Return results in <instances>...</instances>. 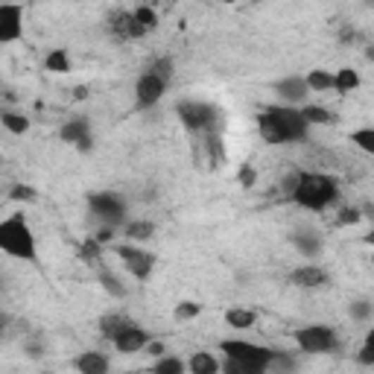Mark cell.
<instances>
[{
	"label": "cell",
	"instance_id": "obj_1",
	"mask_svg": "<svg viewBox=\"0 0 374 374\" xmlns=\"http://www.w3.org/2000/svg\"><path fill=\"white\" fill-rule=\"evenodd\" d=\"M337 196H339V182L325 173H299L295 187L289 190V199L307 211H325L328 205L337 202Z\"/></svg>",
	"mask_w": 374,
	"mask_h": 374
},
{
	"label": "cell",
	"instance_id": "obj_2",
	"mask_svg": "<svg viewBox=\"0 0 374 374\" xmlns=\"http://www.w3.org/2000/svg\"><path fill=\"white\" fill-rule=\"evenodd\" d=\"M220 351H225V363L223 368L228 374H263L278 354L263 348V345H251L243 339H223Z\"/></svg>",
	"mask_w": 374,
	"mask_h": 374
},
{
	"label": "cell",
	"instance_id": "obj_3",
	"mask_svg": "<svg viewBox=\"0 0 374 374\" xmlns=\"http://www.w3.org/2000/svg\"><path fill=\"white\" fill-rule=\"evenodd\" d=\"M0 249L12 258L35 261V237L24 216H9V220L0 223Z\"/></svg>",
	"mask_w": 374,
	"mask_h": 374
},
{
	"label": "cell",
	"instance_id": "obj_4",
	"mask_svg": "<svg viewBox=\"0 0 374 374\" xmlns=\"http://www.w3.org/2000/svg\"><path fill=\"white\" fill-rule=\"evenodd\" d=\"M292 337H295V345H299L301 351H307V354H330V351L339 348L337 333H333V328H328V325L299 328Z\"/></svg>",
	"mask_w": 374,
	"mask_h": 374
},
{
	"label": "cell",
	"instance_id": "obj_5",
	"mask_svg": "<svg viewBox=\"0 0 374 374\" xmlns=\"http://www.w3.org/2000/svg\"><path fill=\"white\" fill-rule=\"evenodd\" d=\"M88 205H91V213L96 216V220H103L106 225L117 228L126 220V202L117 193H94L88 199Z\"/></svg>",
	"mask_w": 374,
	"mask_h": 374
},
{
	"label": "cell",
	"instance_id": "obj_6",
	"mask_svg": "<svg viewBox=\"0 0 374 374\" xmlns=\"http://www.w3.org/2000/svg\"><path fill=\"white\" fill-rule=\"evenodd\" d=\"M269 111L275 114V120L281 123V132H284V137H287V144H299V141H307L310 123L304 120L301 108H292V106H272Z\"/></svg>",
	"mask_w": 374,
	"mask_h": 374
},
{
	"label": "cell",
	"instance_id": "obj_7",
	"mask_svg": "<svg viewBox=\"0 0 374 374\" xmlns=\"http://www.w3.org/2000/svg\"><path fill=\"white\" fill-rule=\"evenodd\" d=\"M175 111H179L182 123L190 129V132H202V129H211L213 120H216V108L208 106V103H193V100H182L179 106H175Z\"/></svg>",
	"mask_w": 374,
	"mask_h": 374
},
{
	"label": "cell",
	"instance_id": "obj_8",
	"mask_svg": "<svg viewBox=\"0 0 374 374\" xmlns=\"http://www.w3.org/2000/svg\"><path fill=\"white\" fill-rule=\"evenodd\" d=\"M117 258L123 261V266L129 269V275H135L137 281H147L149 272L155 266V254L141 249V246H117Z\"/></svg>",
	"mask_w": 374,
	"mask_h": 374
},
{
	"label": "cell",
	"instance_id": "obj_9",
	"mask_svg": "<svg viewBox=\"0 0 374 374\" xmlns=\"http://www.w3.org/2000/svg\"><path fill=\"white\" fill-rule=\"evenodd\" d=\"M167 85H170V82H164L161 76H155L152 70H147L141 80L135 82V103H137V108H152V106L164 96Z\"/></svg>",
	"mask_w": 374,
	"mask_h": 374
},
{
	"label": "cell",
	"instance_id": "obj_10",
	"mask_svg": "<svg viewBox=\"0 0 374 374\" xmlns=\"http://www.w3.org/2000/svg\"><path fill=\"white\" fill-rule=\"evenodd\" d=\"M24 32V9L21 4H0V42H18Z\"/></svg>",
	"mask_w": 374,
	"mask_h": 374
},
{
	"label": "cell",
	"instance_id": "obj_11",
	"mask_svg": "<svg viewBox=\"0 0 374 374\" xmlns=\"http://www.w3.org/2000/svg\"><path fill=\"white\" fill-rule=\"evenodd\" d=\"M108 32L117 42H135V38H144L147 30L135 21V12H114L108 18Z\"/></svg>",
	"mask_w": 374,
	"mask_h": 374
},
{
	"label": "cell",
	"instance_id": "obj_12",
	"mask_svg": "<svg viewBox=\"0 0 374 374\" xmlns=\"http://www.w3.org/2000/svg\"><path fill=\"white\" fill-rule=\"evenodd\" d=\"M111 345L120 351V354H137V351H144L147 345H149V333L141 328V325H129V328H123L117 337L111 339Z\"/></svg>",
	"mask_w": 374,
	"mask_h": 374
},
{
	"label": "cell",
	"instance_id": "obj_13",
	"mask_svg": "<svg viewBox=\"0 0 374 374\" xmlns=\"http://www.w3.org/2000/svg\"><path fill=\"white\" fill-rule=\"evenodd\" d=\"M62 141L65 144H73L76 149H82V152H88L91 147H94V137H91V126H88V120H70V123H65L62 126Z\"/></svg>",
	"mask_w": 374,
	"mask_h": 374
},
{
	"label": "cell",
	"instance_id": "obj_14",
	"mask_svg": "<svg viewBox=\"0 0 374 374\" xmlns=\"http://www.w3.org/2000/svg\"><path fill=\"white\" fill-rule=\"evenodd\" d=\"M275 91L281 94V100H284L287 106H299V103L307 100L310 85H307L304 76H287V80H281L278 85H275Z\"/></svg>",
	"mask_w": 374,
	"mask_h": 374
},
{
	"label": "cell",
	"instance_id": "obj_15",
	"mask_svg": "<svg viewBox=\"0 0 374 374\" xmlns=\"http://www.w3.org/2000/svg\"><path fill=\"white\" fill-rule=\"evenodd\" d=\"M289 281L295 287H304V289H316V287H325L330 281V275L322 269V266H299V269H292L289 275Z\"/></svg>",
	"mask_w": 374,
	"mask_h": 374
},
{
	"label": "cell",
	"instance_id": "obj_16",
	"mask_svg": "<svg viewBox=\"0 0 374 374\" xmlns=\"http://www.w3.org/2000/svg\"><path fill=\"white\" fill-rule=\"evenodd\" d=\"M258 132H261V137L266 144H287V137H284V132H281V123L275 120V114L266 108V111H261L258 114Z\"/></svg>",
	"mask_w": 374,
	"mask_h": 374
},
{
	"label": "cell",
	"instance_id": "obj_17",
	"mask_svg": "<svg viewBox=\"0 0 374 374\" xmlns=\"http://www.w3.org/2000/svg\"><path fill=\"white\" fill-rule=\"evenodd\" d=\"M73 368L82 371V374H106L108 371V360L103 357L100 351H85L73 360Z\"/></svg>",
	"mask_w": 374,
	"mask_h": 374
},
{
	"label": "cell",
	"instance_id": "obj_18",
	"mask_svg": "<svg viewBox=\"0 0 374 374\" xmlns=\"http://www.w3.org/2000/svg\"><path fill=\"white\" fill-rule=\"evenodd\" d=\"M187 368H190L193 374H216V371H220L223 366L216 363V357H213V354H208V351H196L193 357L187 360Z\"/></svg>",
	"mask_w": 374,
	"mask_h": 374
},
{
	"label": "cell",
	"instance_id": "obj_19",
	"mask_svg": "<svg viewBox=\"0 0 374 374\" xmlns=\"http://www.w3.org/2000/svg\"><path fill=\"white\" fill-rule=\"evenodd\" d=\"M129 325H132V319L123 316V313H106V316L100 319V333L106 339H114L117 333H120L123 328H129Z\"/></svg>",
	"mask_w": 374,
	"mask_h": 374
},
{
	"label": "cell",
	"instance_id": "obj_20",
	"mask_svg": "<svg viewBox=\"0 0 374 374\" xmlns=\"http://www.w3.org/2000/svg\"><path fill=\"white\" fill-rule=\"evenodd\" d=\"M304 80H307L310 91H330V88H337V73H328V70H322V68L310 70Z\"/></svg>",
	"mask_w": 374,
	"mask_h": 374
},
{
	"label": "cell",
	"instance_id": "obj_21",
	"mask_svg": "<svg viewBox=\"0 0 374 374\" xmlns=\"http://www.w3.org/2000/svg\"><path fill=\"white\" fill-rule=\"evenodd\" d=\"M301 114L310 126H328V123H337V114L322 108V106H301Z\"/></svg>",
	"mask_w": 374,
	"mask_h": 374
},
{
	"label": "cell",
	"instance_id": "obj_22",
	"mask_svg": "<svg viewBox=\"0 0 374 374\" xmlns=\"http://www.w3.org/2000/svg\"><path fill=\"white\" fill-rule=\"evenodd\" d=\"M44 68H47L50 73H68V70H70V56H68V50H65V47H56L53 53H47Z\"/></svg>",
	"mask_w": 374,
	"mask_h": 374
},
{
	"label": "cell",
	"instance_id": "obj_23",
	"mask_svg": "<svg viewBox=\"0 0 374 374\" xmlns=\"http://www.w3.org/2000/svg\"><path fill=\"white\" fill-rule=\"evenodd\" d=\"M254 313L251 310H240V307H234V310H228L225 313V325L228 328H237V330H246V328H251L254 325Z\"/></svg>",
	"mask_w": 374,
	"mask_h": 374
},
{
	"label": "cell",
	"instance_id": "obj_24",
	"mask_svg": "<svg viewBox=\"0 0 374 374\" xmlns=\"http://www.w3.org/2000/svg\"><path fill=\"white\" fill-rule=\"evenodd\" d=\"M80 258H82L88 266H100V261H103V243L96 240V237H88V240L82 243V249H80Z\"/></svg>",
	"mask_w": 374,
	"mask_h": 374
},
{
	"label": "cell",
	"instance_id": "obj_25",
	"mask_svg": "<svg viewBox=\"0 0 374 374\" xmlns=\"http://www.w3.org/2000/svg\"><path fill=\"white\" fill-rule=\"evenodd\" d=\"M155 234V223H149V220H141V223H129L126 225V237L132 240V243H144V240H149Z\"/></svg>",
	"mask_w": 374,
	"mask_h": 374
},
{
	"label": "cell",
	"instance_id": "obj_26",
	"mask_svg": "<svg viewBox=\"0 0 374 374\" xmlns=\"http://www.w3.org/2000/svg\"><path fill=\"white\" fill-rule=\"evenodd\" d=\"M0 123H4L6 132H12V135L30 132V120H27L24 114H18V111H4V114H0Z\"/></svg>",
	"mask_w": 374,
	"mask_h": 374
},
{
	"label": "cell",
	"instance_id": "obj_27",
	"mask_svg": "<svg viewBox=\"0 0 374 374\" xmlns=\"http://www.w3.org/2000/svg\"><path fill=\"white\" fill-rule=\"evenodd\" d=\"M357 85H360L357 70H351V68H339V70H337V88H333V91H339V94H351Z\"/></svg>",
	"mask_w": 374,
	"mask_h": 374
},
{
	"label": "cell",
	"instance_id": "obj_28",
	"mask_svg": "<svg viewBox=\"0 0 374 374\" xmlns=\"http://www.w3.org/2000/svg\"><path fill=\"white\" fill-rule=\"evenodd\" d=\"M351 141L357 144L363 152L374 155V129H371V126H368V129H357V132H351Z\"/></svg>",
	"mask_w": 374,
	"mask_h": 374
},
{
	"label": "cell",
	"instance_id": "obj_29",
	"mask_svg": "<svg viewBox=\"0 0 374 374\" xmlns=\"http://www.w3.org/2000/svg\"><path fill=\"white\" fill-rule=\"evenodd\" d=\"M100 284H103V289H106L108 295H114V299H123V295H126V287L117 281L111 272H100Z\"/></svg>",
	"mask_w": 374,
	"mask_h": 374
},
{
	"label": "cell",
	"instance_id": "obj_30",
	"mask_svg": "<svg viewBox=\"0 0 374 374\" xmlns=\"http://www.w3.org/2000/svg\"><path fill=\"white\" fill-rule=\"evenodd\" d=\"M135 21L141 24L147 32H152L155 27H158V15H155V9H149V6H141V9H135Z\"/></svg>",
	"mask_w": 374,
	"mask_h": 374
},
{
	"label": "cell",
	"instance_id": "obj_31",
	"mask_svg": "<svg viewBox=\"0 0 374 374\" xmlns=\"http://www.w3.org/2000/svg\"><path fill=\"white\" fill-rule=\"evenodd\" d=\"M147 70H152L155 76H161L164 82H170L173 80V58L170 56H161V58H155V62L147 68Z\"/></svg>",
	"mask_w": 374,
	"mask_h": 374
},
{
	"label": "cell",
	"instance_id": "obj_32",
	"mask_svg": "<svg viewBox=\"0 0 374 374\" xmlns=\"http://www.w3.org/2000/svg\"><path fill=\"white\" fill-rule=\"evenodd\" d=\"M9 199H12V202H35L38 193H35V187H30V185H15V187L9 190Z\"/></svg>",
	"mask_w": 374,
	"mask_h": 374
},
{
	"label": "cell",
	"instance_id": "obj_33",
	"mask_svg": "<svg viewBox=\"0 0 374 374\" xmlns=\"http://www.w3.org/2000/svg\"><path fill=\"white\" fill-rule=\"evenodd\" d=\"M202 313V304H196V301H182L179 307H175V319L179 322H187V319H196Z\"/></svg>",
	"mask_w": 374,
	"mask_h": 374
},
{
	"label": "cell",
	"instance_id": "obj_34",
	"mask_svg": "<svg viewBox=\"0 0 374 374\" xmlns=\"http://www.w3.org/2000/svg\"><path fill=\"white\" fill-rule=\"evenodd\" d=\"M155 371L158 374H182L185 371V363L182 360H173V357H161L155 363Z\"/></svg>",
	"mask_w": 374,
	"mask_h": 374
},
{
	"label": "cell",
	"instance_id": "obj_35",
	"mask_svg": "<svg viewBox=\"0 0 374 374\" xmlns=\"http://www.w3.org/2000/svg\"><path fill=\"white\" fill-rule=\"evenodd\" d=\"M360 220H363L360 208H342L339 216H337V225H357Z\"/></svg>",
	"mask_w": 374,
	"mask_h": 374
},
{
	"label": "cell",
	"instance_id": "obj_36",
	"mask_svg": "<svg viewBox=\"0 0 374 374\" xmlns=\"http://www.w3.org/2000/svg\"><path fill=\"white\" fill-rule=\"evenodd\" d=\"M357 363H360V366H374V348H371V345H363V348H360Z\"/></svg>",
	"mask_w": 374,
	"mask_h": 374
},
{
	"label": "cell",
	"instance_id": "obj_37",
	"mask_svg": "<svg viewBox=\"0 0 374 374\" xmlns=\"http://www.w3.org/2000/svg\"><path fill=\"white\" fill-rule=\"evenodd\" d=\"M295 243H299V249L307 251V254H313V251L319 249V243H316V240H310V237H304V240H301V237H295Z\"/></svg>",
	"mask_w": 374,
	"mask_h": 374
},
{
	"label": "cell",
	"instance_id": "obj_38",
	"mask_svg": "<svg viewBox=\"0 0 374 374\" xmlns=\"http://www.w3.org/2000/svg\"><path fill=\"white\" fill-rule=\"evenodd\" d=\"M351 310H354V316H357V319H366L368 313H371V304H368V301H357Z\"/></svg>",
	"mask_w": 374,
	"mask_h": 374
},
{
	"label": "cell",
	"instance_id": "obj_39",
	"mask_svg": "<svg viewBox=\"0 0 374 374\" xmlns=\"http://www.w3.org/2000/svg\"><path fill=\"white\" fill-rule=\"evenodd\" d=\"M144 351L152 354V357H164V351H167V348H164V342H152V339H149V345H147Z\"/></svg>",
	"mask_w": 374,
	"mask_h": 374
},
{
	"label": "cell",
	"instance_id": "obj_40",
	"mask_svg": "<svg viewBox=\"0 0 374 374\" xmlns=\"http://www.w3.org/2000/svg\"><path fill=\"white\" fill-rule=\"evenodd\" d=\"M254 179H258V175H254V170H251V167H243V173H240V182H243L246 187H251V185H254Z\"/></svg>",
	"mask_w": 374,
	"mask_h": 374
},
{
	"label": "cell",
	"instance_id": "obj_41",
	"mask_svg": "<svg viewBox=\"0 0 374 374\" xmlns=\"http://www.w3.org/2000/svg\"><path fill=\"white\" fill-rule=\"evenodd\" d=\"M96 240H100V243H108V240H114V225H106L100 234H96Z\"/></svg>",
	"mask_w": 374,
	"mask_h": 374
},
{
	"label": "cell",
	"instance_id": "obj_42",
	"mask_svg": "<svg viewBox=\"0 0 374 374\" xmlns=\"http://www.w3.org/2000/svg\"><path fill=\"white\" fill-rule=\"evenodd\" d=\"M73 96H76V100H85V96H88V88H85V85H76V88H73Z\"/></svg>",
	"mask_w": 374,
	"mask_h": 374
},
{
	"label": "cell",
	"instance_id": "obj_43",
	"mask_svg": "<svg viewBox=\"0 0 374 374\" xmlns=\"http://www.w3.org/2000/svg\"><path fill=\"white\" fill-rule=\"evenodd\" d=\"M366 345H371V348H374V328L366 333Z\"/></svg>",
	"mask_w": 374,
	"mask_h": 374
},
{
	"label": "cell",
	"instance_id": "obj_44",
	"mask_svg": "<svg viewBox=\"0 0 374 374\" xmlns=\"http://www.w3.org/2000/svg\"><path fill=\"white\" fill-rule=\"evenodd\" d=\"M366 243H368V246H374V228H371V234H366Z\"/></svg>",
	"mask_w": 374,
	"mask_h": 374
},
{
	"label": "cell",
	"instance_id": "obj_45",
	"mask_svg": "<svg viewBox=\"0 0 374 374\" xmlns=\"http://www.w3.org/2000/svg\"><path fill=\"white\" fill-rule=\"evenodd\" d=\"M366 56H368V58H371V62H374V44H371V47L366 50Z\"/></svg>",
	"mask_w": 374,
	"mask_h": 374
},
{
	"label": "cell",
	"instance_id": "obj_46",
	"mask_svg": "<svg viewBox=\"0 0 374 374\" xmlns=\"http://www.w3.org/2000/svg\"><path fill=\"white\" fill-rule=\"evenodd\" d=\"M220 4H234V0H220Z\"/></svg>",
	"mask_w": 374,
	"mask_h": 374
},
{
	"label": "cell",
	"instance_id": "obj_47",
	"mask_svg": "<svg viewBox=\"0 0 374 374\" xmlns=\"http://www.w3.org/2000/svg\"><path fill=\"white\" fill-rule=\"evenodd\" d=\"M251 4H263V0H251Z\"/></svg>",
	"mask_w": 374,
	"mask_h": 374
},
{
	"label": "cell",
	"instance_id": "obj_48",
	"mask_svg": "<svg viewBox=\"0 0 374 374\" xmlns=\"http://www.w3.org/2000/svg\"><path fill=\"white\" fill-rule=\"evenodd\" d=\"M4 4H15V0H4Z\"/></svg>",
	"mask_w": 374,
	"mask_h": 374
},
{
	"label": "cell",
	"instance_id": "obj_49",
	"mask_svg": "<svg viewBox=\"0 0 374 374\" xmlns=\"http://www.w3.org/2000/svg\"><path fill=\"white\" fill-rule=\"evenodd\" d=\"M371 261H374V254H371Z\"/></svg>",
	"mask_w": 374,
	"mask_h": 374
}]
</instances>
